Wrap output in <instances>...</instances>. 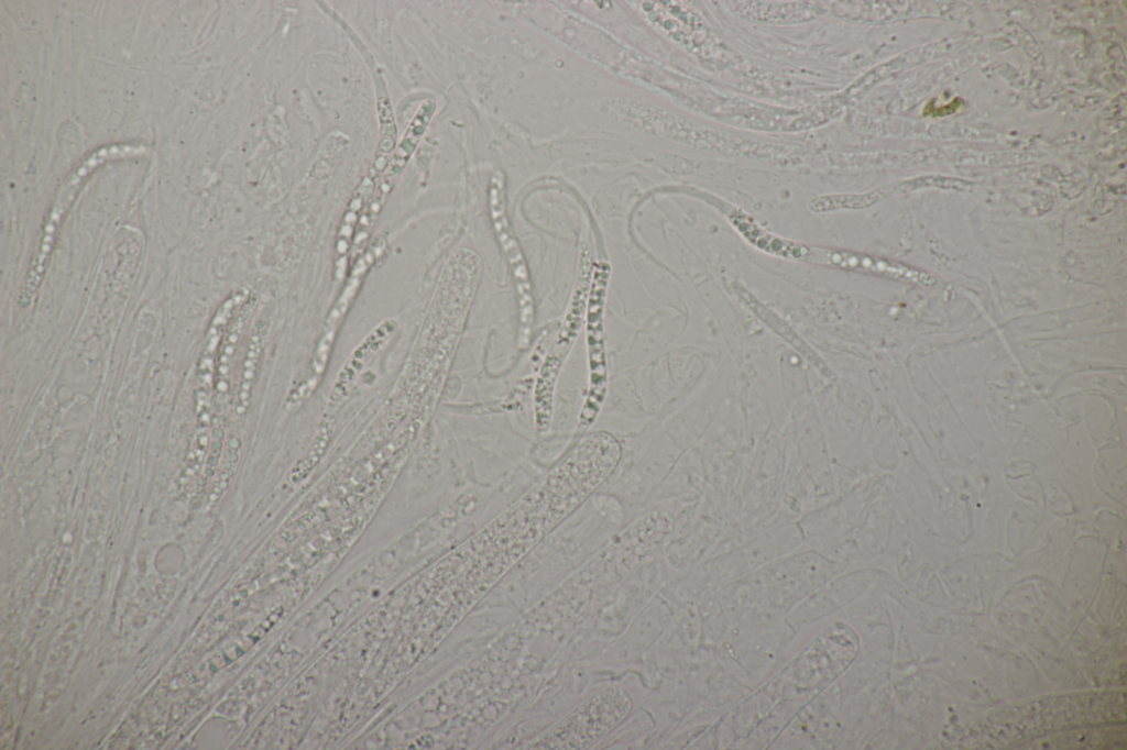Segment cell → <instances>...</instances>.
<instances>
[{
    "label": "cell",
    "mask_w": 1127,
    "mask_h": 750,
    "mask_svg": "<svg viewBox=\"0 0 1127 750\" xmlns=\"http://www.w3.org/2000/svg\"><path fill=\"white\" fill-rule=\"evenodd\" d=\"M796 258L884 276L921 286H933L937 282L933 275L922 269L882 257L845 251L817 249L798 244Z\"/></svg>",
    "instance_id": "4"
},
{
    "label": "cell",
    "mask_w": 1127,
    "mask_h": 750,
    "mask_svg": "<svg viewBox=\"0 0 1127 750\" xmlns=\"http://www.w3.org/2000/svg\"><path fill=\"white\" fill-rule=\"evenodd\" d=\"M144 151L143 146L130 144L101 147L94 152L66 180L48 214L37 251L20 290L18 302L21 308H28L36 296L47 271L59 225L88 175L108 159L136 155Z\"/></svg>",
    "instance_id": "2"
},
{
    "label": "cell",
    "mask_w": 1127,
    "mask_h": 750,
    "mask_svg": "<svg viewBox=\"0 0 1127 750\" xmlns=\"http://www.w3.org/2000/svg\"><path fill=\"white\" fill-rule=\"evenodd\" d=\"M490 209L497 239L510 264L516 286L521 337L529 335L534 321V302L528 271L519 246L514 239L504 210L503 185L494 178L490 187Z\"/></svg>",
    "instance_id": "3"
},
{
    "label": "cell",
    "mask_w": 1127,
    "mask_h": 750,
    "mask_svg": "<svg viewBox=\"0 0 1127 750\" xmlns=\"http://www.w3.org/2000/svg\"><path fill=\"white\" fill-rule=\"evenodd\" d=\"M396 329L397 323L387 319L372 330L353 350L332 385L329 406L337 407L346 399L355 377L372 356L391 339Z\"/></svg>",
    "instance_id": "6"
},
{
    "label": "cell",
    "mask_w": 1127,
    "mask_h": 750,
    "mask_svg": "<svg viewBox=\"0 0 1127 750\" xmlns=\"http://www.w3.org/2000/svg\"><path fill=\"white\" fill-rule=\"evenodd\" d=\"M628 694L619 687L604 690L569 713L529 742L528 749H584L614 729L630 713Z\"/></svg>",
    "instance_id": "1"
},
{
    "label": "cell",
    "mask_w": 1127,
    "mask_h": 750,
    "mask_svg": "<svg viewBox=\"0 0 1127 750\" xmlns=\"http://www.w3.org/2000/svg\"><path fill=\"white\" fill-rule=\"evenodd\" d=\"M375 253H368L358 261V263L351 271L349 279L346 286L343 287L338 300L336 301L331 311L329 312V316L325 324L324 334L318 343L311 363L314 385L317 382V378L320 376V374H322L327 365L330 355V350L335 337L337 334L338 328L341 321L343 320L344 316L347 315L350 305L355 298L361 286V283L363 282L366 273L369 272L371 265L375 262Z\"/></svg>",
    "instance_id": "5"
},
{
    "label": "cell",
    "mask_w": 1127,
    "mask_h": 750,
    "mask_svg": "<svg viewBox=\"0 0 1127 750\" xmlns=\"http://www.w3.org/2000/svg\"><path fill=\"white\" fill-rule=\"evenodd\" d=\"M962 104H963V101L960 98H954L951 102H949L948 104H945L943 107H940V108H934L929 102L926 106V108H923V114H930L932 117L947 115V114L955 112Z\"/></svg>",
    "instance_id": "7"
}]
</instances>
